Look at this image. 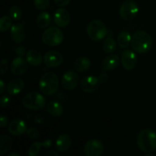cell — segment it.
<instances>
[{
    "label": "cell",
    "mask_w": 156,
    "mask_h": 156,
    "mask_svg": "<svg viewBox=\"0 0 156 156\" xmlns=\"http://www.w3.org/2000/svg\"><path fill=\"white\" fill-rule=\"evenodd\" d=\"M72 145V139L68 134H62L56 141V148L59 152H65L69 149Z\"/></svg>",
    "instance_id": "ac0fdd59"
},
{
    "label": "cell",
    "mask_w": 156,
    "mask_h": 156,
    "mask_svg": "<svg viewBox=\"0 0 156 156\" xmlns=\"http://www.w3.org/2000/svg\"><path fill=\"white\" fill-rule=\"evenodd\" d=\"M63 41V34L58 27H51L47 28L42 34V41L49 47L59 45Z\"/></svg>",
    "instance_id": "5b68a950"
},
{
    "label": "cell",
    "mask_w": 156,
    "mask_h": 156,
    "mask_svg": "<svg viewBox=\"0 0 156 156\" xmlns=\"http://www.w3.org/2000/svg\"><path fill=\"white\" fill-rule=\"evenodd\" d=\"M43 146H45V147H50V146H51V141H49V140H47V141L44 142V143H43Z\"/></svg>",
    "instance_id": "60d3db41"
},
{
    "label": "cell",
    "mask_w": 156,
    "mask_h": 156,
    "mask_svg": "<svg viewBox=\"0 0 156 156\" xmlns=\"http://www.w3.org/2000/svg\"><path fill=\"white\" fill-rule=\"evenodd\" d=\"M27 59H24L23 57L18 56L15 58L11 64V71L14 75L16 76H21L24 74L27 69Z\"/></svg>",
    "instance_id": "9a60e30c"
},
{
    "label": "cell",
    "mask_w": 156,
    "mask_h": 156,
    "mask_svg": "<svg viewBox=\"0 0 156 156\" xmlns=\"http://www.w3.org/2000/svg\"><path fill=\"white\" fill-rule=\"evenodd\" d=\"M120 57L116 54H111L107 56L102 62V67L105 71H111L117 68L120 64Z\"/></svg>",
    "instance_id": "d6986e66"
},
{
    "label": "cell",
    "mask_w": 156,
    "mask_h": 156,
    "mask_svg": "<svg viewBox=\"0 0 156 156\" xmlns=\"http://www.w3.org/2000/svg\"><path fill=\"white\" fill-rule=\"evenodd\" d=\"M100 84L98 78H96L94 76H89L81 81L80 88L85 93H93L98 89Z\"/></svg>",
    "instance_id": "30bf717a"
},
{
    "label": "cell",
    "mask_w": 156,
    "mask_h": 156,
    "mask_svg": "<svg viewBox=\"0 0 156 156\" xmlns=\"http://www.w3.org/2000/svg\"><path fill=\"white\" fill-rule=\"evenodd\" d=\"M63 56L62 53L56 50H50L47 52L44 56V62L49 68L58 67L62 63Z\"/></svg>",
    "instance_id": "ba28073f"
},
{
    "label": "cell",
    "mask_w": 156,
    "mask_h": 156,
    "mask_svg": "<svg viewBox=\"0 0 156 156\" xmlns=\"http://www.w3.org/2000/svg\"><path fill=\"white\" fill-rule=\"evenodd\" d=\"M26 133H27V136L30 139H32V140H35V139L38 138L40 135L39 130L35 127H31L29 129H27Z\"/></svg>",
    "instance_id": "4dcf8cb0"
},
{
    "label": "cell",
    "mask_w": 156,
    "mask_h": 156,
    "mask_svg": "<svg viewBox=\"0 0 156 156\" xmlns=\"http://www.w3.org/2000/svg\"><path fill=\"white\" fill-rule=\"evenodd\" d=\"M5 83L3 80H0V94H3L5 91Z\"/></svg>",
    "instance_id": "f35d334b"
},
{
    "label": "cell",
    "mask_w": 156,
    "mask_h": 156,
    "mask_svg": "<svg viewBox=\"0 0 156 156\" xmlns=\"http://www.w3.org/2000/svg\"><path fill=\"white\" fill-rule=\"evenodd\" d=\"M26 59L27 62L33 66H39L43 62L41 54L35 50H30L26 53Z\"/></svg>",
    "instance_id": "ffe728a7"
},
{
    "label": "cell",
    "mask_w": 156,
    "mask_h": 156,
    "mask_svg": "<svg viewBox=\"0 0 156 156\" xmlns=\"http://www.w3.org/2000/svg\"><path fill=\"white\" fill-rule=\"evenodd\" d=\"M12 146V139L7 135H2L0 137V155H4L11 150Z\"/></svg>",
    "instance_id": "cb8c5ba5"
},
{
    "label": "cell",
    "mask_w": 156,
    "mask_h": 156,
    "mask_svg": "<svg viewBox=\"0 0 156 156\" xmlns=\"http://www.w3.org/2000/svg\"><path fill=\"white\" fill-rule=\"evenodd\" d=\"M24 88V82L23 81V79H20V78H16L9 82V83L7 85L6 90L11 95H16V94L21 93Z\"/></svg>",
    "instance_id": "e0dca14e"
},
{
    "label": "cell",
    "mask_w": 156,
    "mask_h": 156,
    "mask_svg": "<svg viewBox=\"0 0 156 156\" xmlns=\"http://www.w3.org/2000/svg\"><path fill=\"white\" fill-rule=\"evenodd\" d=\"M88 37L94 41H101L106 37L108 29L105 23L101 20L94 19L87 27Z\"/></svg>",
    "instance_id": "277c9868"
},
{
    "label": "cell",
    "mask_w": 156,
    "mask_h": 156,
    "mask_svg": "<svg viewBox=\"0 0 156 156\" xmlns=\"http://www.w3.org/2000/svg\"><path fill=\"white\" fill-rule=\"evenodd\" d=\"M72 0H54V2L56 3V5L60 6V7H64L66 6L70 3Z\"/></svg>",
    "instance_id": "836d02e7"
},
{
    "label": "cell",
    "mask_w": 156,
    "mask_h": 156,
    "mask_svg": "<svg viewBox=\"0 0 156 156\" xmlns=\"http://www.w3.org/2000/svg\"><path fill=\"white\" fill-rule=\"evenodd\" d=\"M47 111L49 114L54 117H60L63 113V108L59 102L51 101L47 105Z\"/></svg>",
    "instance_id": "7402d4cb"
},
{
    "label": "cell",
    "mask_w": 156,
    "mask_h": 156,
    "mask_svg": "<svg viewBox=\"0 0 156 156\" xmlns=\"http://www.w3.org/2000/svg\"><path fill=\"white\" fill-rule=\"evenodd\" d=\"M121 62L123 68L126 70H133L137 65V56L133 51L126 50L123 52L121 56Z\"/></svg>",
    "instance_id": "7c38bea8"
},
{
    "label": "cell",
    "mask_w": 156,
    "mask_h": 156,
    "mask_svg": "<svg viewBox=\"0 0 156 156\" xmlns=\"http://www.w3.org/2000/svg\"><path fill=\"white\" fill-rule=\"evenodd\" d=\"M9 15L12 19L18 21L22 17V12H21L20 7L17 5H13L9 9Z\"/></svg>",
    "instance_id": "83f0119b"
},
{
    "label": "cell",
    "mask_w": 156,
    "mask_h": 156,
    "mask_svg": "<svg viewBox=\"0 0 156 156\" xmlns=\"http://www.w3.org/2000/svg\"><path fill=\"white\" fill-rule=\"evenodd\" d=\"M9 69V62L5 59H2L1 65H0V73L2 75L7 73Z\"/></svg>",
    "instance_id": "d6a6232c"
},
{
    "label": "cell",
    "mask_w": 156,
    "mask_h": 156,
    "mask_svg": "<svg viewBox=\"0 0 156 156\" xmlns=\"http://www.w3.org/2000/svg\"><path fill=\"white\" fill-rule=\"evenodd\" d=\"M91 66V60L88 57L81 56L76 59L74 62V69L79 73H84L89 69Z\"/></svg>",
    "instance_id": "44dd1931"
},
{
    "label": "cell",
    "mask_w": 156,
    "mask_h": 156,
    "mask_svg": "<svg viewBox=\"0 0 156 156\" xmlns=\"http://www.w3.org/2000/svg\"><path fill=\"white\" fill-rule=\"evenodd\" d=\"M138 12V5L132 0H126L120 8V16L123 20L133 19L136 16Z\"/></svg>",
    "instance_id": "52a82bcc"
},
{
    "label": "cell",
    "mask_w": 156,
    "mask_h": 156,
    "mask_svg": "<svg viewBox=\"0 0 156 156\" xmlns=\"http://www.w3.org/2000/svg\"><path fill=\"white\" fill-rule=\"evenodd\" d=\"M51 155L58 156L59 155V154H58L57 152H55V151H50V152H47V153L45 154V156H51Z\"/></svg>",
    "instance_id": "ab89813d"
},
{
    "label": "cell",
    "mask_w": 156,
    "mask_h": 156,
    "mask_svg": "<svg viewBox=\"0 0 156 156\" xmlns=\"http://www.w3.org/2000/svg\"><path fill=\"white\" fill-rule=\"evenodd\" d=\"M98 79L101 83H106L108 81V79H109V78H108V74H106V73H101V74L99 76Z\"/></svg>",
    "instance_id": "d590c367"
},
{
    "label": "cell",
    "mask_w": 156,
    "mask_h": 156,
    "mask_svg": "<svg viewBox=\"0 0 156 156\" xmlns=\"http://www.w3.org/2000/svg\"><path fill=\"white\" fill-rule=\"evenodd\" d=\"M26 50L24 47H18V48L16 49V54L18 55V56H21V57H23L25 54Z\"/></svg>",
    "instance_id": "e575fe53"
},
{
    "label": "cell",
    "mask_w": 156,
    "mask_h": 156,
    "mask_svg": "<svg viewBox=\"0 0 156 156\" xmlns=\"http://www.w3.org/2000/svg\"><path fill=\"white\" fill-rule=\"evenodd\" d=\"M136 143L142 152H152L156 149V133L152 129H143L138 133Z\"/></svg>",
    "instance_id": "7a4b0ae2"
},
{
    "label": "cell",
    "mask_w": 156,
    "mask_h": 156,
    "mask_svg": "<svg viewBox=\"0 0 156 156\" xmlns=\"http://www.w3.org/2000/svg\"><path fill=\"white\" fill-rule=\"evenodd\" d=\"M8 121H9V120H8L7 117L4 115H2L1 118H0V125H1L0 126H1L2 128L5 127L8 124Z\"/></svg>",
    "instance_id": "8d00e7d4"
},
{
    "label": "cell",
    "mask_w": 156,
    "mask_h": 156,
    "mask_svg": "<svg viewBox=\"0 0 156 156\" xmlns=\"http://www.w3.org/2000/svg\"><path fill=\"white\" fill-rule=\"evenodd\" d=\"M84 152L87 156H100L104 152V145L100 140H91L85 144Z\"/></svg>",
    "instance_id": "8fae6325"
},
{
    "label": "cell",
    "mask_w": 156,
    "mask_h": 156,
    "mask_svg": "<svg viewBox=\"0 0 156 156\" xmlns=\"http://www.w3.org/2000/svg\"><path fill=\"white\" fill-rule=\"evenodd\" d=\"M61 84L64 89L68 91L75 89L79 84V76L77 73L73 70L67 71L62 76Z\"/></svg>",
    "instance_id": "9c48e42d"
},
{
    "label": "cell",
    "mask_w": 156,
    "mask_h": 156,
    "mask_svg": "<svg viewBox=\"0 0 156 156\" xmlns=\"http://www.w3.org/2000/svg\"><path fill=\"white\" fill-rule=\"evenodd\" d=\"M69 12L64 8H59L56 9L54 13V21L55 24L59 27H66L70 23Z\"/></svg>",
    "instance_id": "4fadbf2b"
},
{
    "label": "cell",
    "mask_w": 156,
    "mask_h": 156,
    "mask_svg": "<svg viewBox=\"0 0 156 156\" xmlns=\"http://www.w3.org/2000/svg\"><path fill=\"white\" fill-rule=\"evenodd\" d=\"M39 88L45 95L52 96L59 89V78L56 73L47 72L41 76L39 82Z\"/></svg>",
    "instance_id": "3957f363"
},
{
    "label": "cell",
    "mask_w": 156,
    "mask_h": 156,
    "mask_svg": "<svg viewBox=\"0 0 156 156\" xmlns=\"http://www.w3.org/2000/svg\"><path fill=\"white\" fill-rule=\"evenodd\" d=\"M11 37L14 42L21 44L25 40L26 34L24 30V23H16L11 27Z\"/></svg>",
    "instance_id": "5bb4252c"
},
{
    "label": "cell",
    "mask_w": 156,
    "mask_h": 156,
    "mask_svg": "<svg viewBox=\"0 0 156 156\" xmlns=\"http://www.w3.org/2000/svg\"><path fill=\"white\" fill-rule=\"evenodd\" d=\"M8 156H20V155L16 152H12V153H9Z\"/></svg>",
    "instance_id": "b9f144b4"
},
{
    "label": "cell",
    "mask_w": 156,
    "mask_h": 156,
    "mask_svg": "<svg viewBox=\"0 0 156 156\" xmlns=\"http://www.w3.org/2000/svg\"><path fill=\"white\" fill-rule=\"evenodd\" d=\"M22 101L26 108L33 111L42 110L46 105L45 98L38 92H30L26 94Z\"/></svg>",
    "instance_id": "8992f818"
},
{
    "label": "cell",
    "mask_w": 156,
    "mask_h": 156,
    "mask_svg": "<svg viewBox=\"0 0 156 156\" xmlns=\"http://www.w3.org/2000/svg\"><path fill=\"white\" fill-rule=\"evenodd\" d=\"M11 103V98L8 95H3L2 96L1 99H0V105H1L2 108H5L10 105Z\"/></svg>",
    "instance_id": "1f68e13d"
},
{
    "label": "cell",
    "mask_w": 156,
    "mask_h": 156,
    "mask_svg": "<svg viewBox=\"0 0 156 156\" xmlns=\"http://www.w3.org/2000/svg\"><path fill=\"white\" fill-rule=\"evenodd\" d=\"M12 26V18L4 15L0 19V31L5 32L11 28Z\"/></svg>",
    "instance_id": "4316f807"
},
{
    "label": "cell",
    "mask_w": 156,
    "mask_h": 156,
    "mask_svg": "<svg viewBox=\"0 0 156 156\" xmlns=\"http://www.w3.org/2000/svg\"><path fill=\"white\" fill-rule=\"evenodd\" d=\"M43 146V143L40 142H35L31 146H30L28 149V155L30 156H36L39 153L41 147Z\"/></svg>",
    "instance_id": "f1b7e54d"
},
{
    "label": "cell",
    "mask_w": 156,
    "mask_h": 156,
    "mask_svg": "<svg viewBox=\"0 0 156 156\" xmlns=\"http://www.w3.org/2000/svg\"><path fill=\"white\" fill-rule=\"evenodd\" d=\"M9 132L13 136H21L27 132V126L21 119H15L9 125Z\"/></svg>",
    "instance_id": "2e32d148"
},
{
    "label": "cell",
    "mask_w": 156,
    "mask_h": 156,
    "mask_svg": "<svg viewBox=\"0 0 156 156\" xmlns=\"http://www.w3.org/2000/svg\"><path fill=\"white\" fill-rule=\"evenodd\" d=\"M44 117H43L41 115H39V114H38V115H36L34 117L35 123H42V122H44Z\"/></svg>",
    "instance_id": "74e56055"
},
{
    "label": "cell",
    "mask_w": 156,
    "mask_h": 156,
    "mask_svg": "<svg viewBox=\"0 0 156 156\" xmlns=\"http://www.w3.org/2000/svg\"><path fill=\"white\" fill-rule=\"evenodd\" d=\"M50 22H51L50 15L47 12H41L37 17L36 24L40 29L47 28Z\"/></svg>",
    "instance_id": "603a6c76"
},
{
    "label": "cell",
    "mask_w": 156,
    "mask_h": 156,
    "mask_svg": "<svg viewBox=\"0 0 156 156\" xmlns=\"http://www.w3.org/2000/svg\"><path fill=\"white\" fill-rule=\"evenodd\" d=\"M131 40H132V37L130 34L126 30L120 32L117 37V43L121 48H126L129 47V44H131Z\"/></svg>",
    "instance_id": "d4e9b609"
},
{
    "label": "cell",
    "mask_w": 156,
    "mask_h": 156,
    "mask_svg": "<svg viewBox=\"0 0 156 156\" xmlns=\"http://www.w3.org/2000/svg\"><path fill=\"white\" fill-rule=\"evenodd\" d=\"M102 47H103V50L105 53H113L117 48V44H116V41H114V38L108 37L104 41Z\"/></svg>",
    "instance_id": "484cf974"
},
{
    "label": "cell",
    "mask_w": 156,
    "mask_h": 156,
    "mask_svg": "<svg viewBox=\"0 0 156 156\" xmlns=\"http://www.w3.org/2000/svg\"><path fill=\"white\" fill-rule=\"evenodd\" d=\"M35 8L39 10H45L50 6V0H33Z\"/></svg>",
    "instance_id": "f546056e"
},
{
    "label": "cell",
    "mask_w": 156,
    "mask_h": 156,
    "mask_svg": "<svg viewBox=\"0 0 156 156\" xmlns=\"http://www.w3.org/2000/svg\"><path fill=\"white\" fill-rule=\"evenodd\" d=\"M152 39L150 35L143 30H137L133 35L131 47L139 53H146L151 50Z\"/></svg>",
    "instance_id": "6da1fadb"
}]
</instances>
